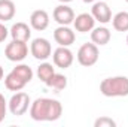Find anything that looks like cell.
Wrapping results in <instances>:
<instances>
[{
  "instance_id": "6da1fadb",
  "label": "cell",
  "mask_w": 128,
  "mask_h": 127,
  "mask_svg": "<svg viewBox=\"0 0 128 127\" xmlns=\"http://www.w3.org/2000/svg\"><path fill=\"white\" fill-rule=\"evenodd\" d=\"M63 114V105L55 99L39 97L30 105V117L34 121H55Z\"/></svg>"
},
{
  "instance_id": "7a4b0ae2",
  "label": "cell",
  "mask_w": 128,
  "mask_h": 127,
  "mask_svg": "<svg viewBox=\"0 0 128 127\" xmlns=\"http://www.w3.org/2000/svg\"><path fill=\"white\" fill-rule=\"evenodd\" d=\"M100 91L106 97H125L128 96V78L127 76L106 78L100 84Z\"/></svg>"
},
{
  "instance_id": "3957f363",
  "label": "cell",
  "mask_w": 128,
  "mask_h": 127,
  "mask_svg": "<svg viewBox=\"0 0 128 127\" xmlns=\"http://www.w3.org/2000/svg\"><path fill=\"white\" fill-rule=\"evenodd\" d=\"M30 105H32L30 96L27 94V93H24V91H16L15 94L9 99V102H8V109H9V112H10L12 115L20 117V115H24V114L28 111Z\"/></svg>"
},
{
  "instance_id": "277c9868",
  "label": "cell",
  "mask_w": 128,
  "mask_h": 127,
  "mask_svg": "<svg viewBox=\"0 0 128 127\" xmlns=\"http://www.w3.org/2000/svg\"><path fill=\"white\" fill-rule=\"evenodd\" d=\"M78 61L79 64L85 66V67H91L98 61V57H100V52H98V46L96 43H84L79 51H78Z\"/></svg>"
},
{
  "instance_id": "5b68a950",
  "label": "cell",
  "mask_w": 128,
  "mask_h": 127,
  "mask_svg": "<svg viewBox=\"0 0 128 127\" xmlns=\"http://www.w3.org/2000/svg\"><path fill=\"white\" fill-rule=\"evenodd\" d=\"M4 55L9 61H22L27 55H28V46L27 42H21V40H14L10 43L6 45L4 49Z\"/></svg>"
},
{
  "instance_id": "8992f818",
  "label": "cell",
  "mask_w": 128,
  "mask_h": 127,
  "mask_svg": "<svg viewBox=\"0 0 128 127\" xmlns=\"http://www.w3.org/2000/svg\"><path fill=\"white\" fill-rule=\"evenodd\" d=\"M30 52L36 60H46L52 54V46L48 39L36 37V39H33L32 45H30Z\"/></svg>"
},
{
  "instance_id": "52a82bcc",
  "label": "cell",
  "mask_w": 128,
  "mask_h": 127,
  "mask_svg": "<svg viewBox=\"0 0 128 127\" xmlns=\"http://www.w3.org/2000/svg\"><path fill=\"white\" fill-rule=\"evenodd\" d=\"M52 60H54V64L60 69H67L70 67L73 61H74V55L73 52L68 49V46H58L54 54H52Z\"/></svg>"
},
{
  "instance_id": "ba28073f",
  "label": "cell",
  "mask_w": 128,
  "mask_h": 127,
  "mask_svg": "<svg viewBox=\"0 0 128 127\" xmlns=\"http://www.w3.org/2000/svg\"><path fill=\"white\" fill-rule=\"evenodd\" d=\"M91 15L94 17V20L101 23V24H107L112 21V11L109 8V5L106 2L97 0L91 8Z\"/></svg>"
},
{
  "instance_id": "9c48e42d",
  "label": "cell",
  "mask_w": 128,
  "mask_h": 127,
  "mask_svg": "<svg viewBox=\"0 0 128 127\" xmlns=\"http://www.w3.org/2000/svg\"><path fill=\"white\" fill-rule=\"evenodd\" d=\"M54 20L60 24V26H68L74 21V12L70 6H67L66 3L63 5H58L55 9H54V14H52Z\"/></svg>"
},
{
  "instance_id": "30bf717a",
  "label": "cell",
  "mask_w": 128,
  "mask_h": 127,
  "mask_svg": "<svg viewBox=\"0 0 128 127\" xmlns=\"http://www.w3.org/2000/svg\"><path fill=\"white\" fill-rule=\"evenodd\" d=\"M54 39L60 46H70L74 42L76 36L72 29H68V26H60L54 32Z\"/></svg>"
},
{
  "instance_id": "8fae6325",
  "label": "cell",
  "mask_w": 128,
  "mask_h": 127,
  "mask_svg": "<svg viewBox=\"0 0 128 127\" xmlns=\"http://www.w3.org/2000/svg\"><path fill=\"white\" fill-rule=\"evenodd\" d=\"M27 84H28V82H27L15 69H12V70L6 75V78H4V85H6V88L10 90V91H21Z\"/></svg>"
},
{
  "instance_id": "7c38bea8",
  "label": "cell",
  "mask_w": 128,
  "mask_h": 127,
  "mask_svg": "<svg viewBox=\"0 0 128 127\" xmlns=\"http://www.w3.org/2000/svg\"><path fill=\"white\" fill-rule=\"evenodd\" d=\"M73 24H74V29H76L78 32L88 33V32H91V30L94 29V26H96V20H94V17H92L91 14L84 12V14H79L78 17H74Z\"/></svg>"
},
{
  "instance_id": "4fadbf2b",
  "label": "cell",
  "mask_w": 128,
  "mask_h": 127,
  "mask_svg": "<svg viewBox=\"0 0 128 127\" xmlns=\"http://www.w3.org/2000/svg\"><path fill=\"white\" fill-rule=\"evenodd\" d=\"M30 26L34 30H39V32L48 29V26H49V15H48V12L43 11V9L34 11L30 15Z\"/></svg>"
},
{
  "instance_id": "5bb4252c",
  "label": "cell",
  "mask_w": 128,
  "mask_h": 127,
  "mask_svg": "<svg viewBox=\"0 0 128 127\" xmlns=\"http://www.w3.org/2000/svg\"><path fill=\"white\" fill-rule=\"evenodd\" d=\"M10 36L14 40H21V42H28V39L32 37V30L28 27V24L26 23H15L10 27Z\"/></svg>"
},
{
  "instance_id": "9a60e30c",
  "label": "cell",
  "mask_w": 128,
  "mask_h": 127,
  "mask_svg": "<svg viewBox=\"0 0 128 127\" xmlns=\"http://www.w3.org/2000/svg\"><path fill=\"white\" fill-rule=\"evenodd\" d=\"M110 37H112V34H110V30L107 27H94L91 30V40L96 43L97 46L109 43Z\"/></svg>"
},
{
  "instance_id": "2e32d148",
  "label": "cell",
  "mask_w": 128,
  "mask_h": 127,
  "mask_svg": "<svg viewBox=\"0 0 128 127\" xmlns=\"http://www.w3.org/2000/svg\"><path fill=\"white\" fill-rule=\"evenodd\" d=\"M16 8L12 0H0V21H9L15 17Z\"/></svg>"
},
{
  "instance_id": "e0dca14e",
  "label": "cell",
  "mask_w": 128,
  "mask_h": 127,
  "mask_svg": "<svg viewBox=\"0 0 128 127\" xmlns=\"http://www.w3.org/2000/svg\"><path fill=\"white\" fill-rule=\"evenodd\" d=\"M112 24L116 32H128V12H118L112 18Z\"/></svg>"
},
{
  "instance_id": "ac0fdd59",
  "label": "cell",
  "mask_w": 128,
  "mask_h": 127,
  "mask_svg": "<svg viewBox=\"0 0 128 127\" xmlns=\"http://www.w3.org/2000/svg\"><path fill=\"white\" fill-rule=\"evenodd\" d=\"M49 88H52V90H57V91H60V90H64L66 87H67V78L61 75V73H54L46 82H45Z\"/></svg>"
},
{
  "instance_id": "d6986e66",
  "label": "cell",
  "mask_w": 128,
  "mask_h": 127,
  "mask_svg": "<svg viewBox=\"0 0 128 127\" xmlns=\"http://www.w3.org/2000/svg\"><path fill=\"white\" fill-rule=\"evenodd\" d=\"M37 78L45 84L54 73H55V69H54V66L51 63H42L39 67H37Z\"/></svg>"
},
{
  "instance_id": "ffe728a7",
  "label": "cell",
  "mask_w": 128,
  "mask_h": 127,
  "mask_svg": "<svg viewBox=\"0 0 128 127\" xmlns=\"http://www.w3.org/2000/svg\"><path fill=\"white\" fill-rule=\"evenodd\" d=\"M94 126L96 127H115L116 126V121L112 120L110 117H100V118L96 120Z\"/></svg>"
},
{
  "instance_id": "44dd1931",
  "label": "cell",
  "mask_w": 128,
  "mask_h": 127,
  "mask_svg": "<svg viewBox=\"0 0 128 127\" xmlns=\"http://www.w3.org/2000/svg\"><path fill=\"white\" fill-rule=\"evenodd\" d=\"M6 112H8V102H6L4 96L0 93V123L4 120V117H6Z\"/></svg>"
},
{
  "instance_id": "7402d4cb",
  "label": "cell",
  "mask_w": 128,
  "mask_h": 127,
  "mask_svg": "<svg viewBox=\"0 0 128 127\" xmlns=\"http://www.w3.org/2000/svg\"><path fill=\"white\" fill-rule=\"evenodd\" d=\"M8 34H9V30L6 29L4 24L0 23V42H4V39L8 37Z\"/></svg>"
},
{
  "instance_id": "603a6c76",
  "label": "cell",
  "mask_w": 128,
  "mask_h": 127,
  "mask_svg": "<svg viewBox=\"0 0 128 127\" xmlns=\"http://www.w3.org/2000/svg\"><path fill=\"white\" fill-rule=\"evenodd\" d=\"M3 76H4V70H3V67L0 66V81L3 79Z\"/></svg>"
},
{
  "instance_id": "cb8c5ba5",
  "label": "cell",
  "mask_w": 128,
  "mask_h": 127,
  "mask_svg": "<svg viewBox=\"0 0 128 127\" xmlns=\"http://www.w3.org/2000/svg\"><path fill=\"white\" fill-rule=\"evenodd\" d=\"M58 2H61V3H70V2H73V0H58Z\"/></svg>"
},
{
  "instance_id": "d4e9b609",
  "label": "cell",
  "mask_w": 128,
  "mask_h": 127,
  "mask_svg": "<svg viewBox=\"0 0 128 127\" xmlns=\"http://www.w3.org/2000/svg\"><path fill=\"white\" fill-rule=\"evenodd\" d=\"M85 3H92V2H97V0H84Z\"/></svg>"
},
{
  "instance_id": "484cf974",
  "label": "cell",
  "mask_w": 128,
  "mask_h": 127,
  "mask_svg": "<svg viewBox=\"0 0 128 127\" xmlns=\"http://www.w3.org/2000/svg\"><path fill=\"white\" fill-rule=\"evenodd\" d=\"M127 45H128V36H127Z\"/></svg>"
},
{
  "instance_id": "4316f807",
  "label": "cell",
  "mask_w": 128,
  "mask_h": 127,
  "mask_svg": "<svg viewBox=\"0 0 128 127\" xmlns=\"http://www.w3.org/2000/svg\"><path fill=\"white\" fill-rule=\"evenodd\" d=\"M125 2H127V3H128V0H125Z\"/></svg>"
}]
</instances>
